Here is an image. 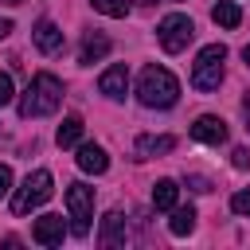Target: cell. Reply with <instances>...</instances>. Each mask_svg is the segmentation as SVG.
Wrapping results in <instances>:
<instances>
[{"label": "cell", "instance_id": "30bf717a", "mask_svg": "<svg viewBox=\"0 0 250 250\" xmlns=\"http://www.w3.org/2000/svg\"><path fill=\"white\" fill-rule=\"evenodd\" d=\"M98 86H102L105 98H125V90H129V66H125V62H113V66L102 74Z\"/></svg>", "mask_w": 250, "mask_h": 250}, {"label": "cell", "instance_id": "6da1fadb", "mask_svg": "<svg viewBox=\"0 0 250 250\" xmlns=\"http://www.w3.org/2000/svg\"><path fill=\"white\" fill-rule=\"evenodd\" d=\"M137 98H141V105H148V109H168V105H176V98H180V82H176V74L164 70V66H145V70H141V82H137Z\"/></svg>", "mask_w": 250, "mask_h": 250}, {"label": "cell", "instance_id": "ba28073f", "mask_svg": "<svg viewBox=\"0 0 250 250\" xmlns=\"http://www.w3.org/2000/svg\"><path fill=\"white\" fill-rule=\"evenodd\" d=\"M31 238H35L39 246H59V242L66 238V223H62V215H43V219H35Z\"/></svg>", "mask_w": 250, "mask_h": 250}, {"label": "cell", "instance_id": "e0dca14e", "mask_svg": "<svg viewBox=\"0 0 250 250\" xmlns=\"http://www.w3.org/2000/svg\"><path fill=\"white\" fill-rule=\"evenodd\" d=\"M55 141H59V148L78 145V141H82V117H78V113L62 117V125H59V133H55Z\"/></svg>", "mask_w": 250, "mask_h": 250}, {"label": "cell", "instance_id": "9a60e30c", "mask_svg": "<svg viewBox=\"0 0 250 250\" xmlns=\"http://www.w3.org/2000/svg\"><path fill=\"white\" fill-rule=\"evenodd\" d=\"M176 199H180L176 180H156V184H152V207H156V211H172Z\"/></svg>", "mask_w": 250, "mask_h": 250}, {"label": "cell", "instance_id": "d4e9b609", "mask_svg": "<svg viewBox=\"0 0 250 250\" xmlns=\"http://www.w3.org/2000/svg\"><path fill=\"white\" fill-rule=\"evenodd\" d=\"M242 117H246V129H250V90L242 94Z\"/></svg>", "mask_w": 250, "mask_h": 250}, {"label": "cell", "instance_id": "9c48e42d", "mask_svg": "<svg viewBox=\"0 0 250 250\" xmlns=\"http://www.w3.org/2000/svg\"><path fill=\"white\" fill-rule=\"evenodd\" d=\"M31 39H35V47H39L43 55L62 51V31H59V23H55V20H39V23L31 27Z\"/></svg>", "mask_w": 250, "mask_h": 250}, {"label": "cell", "instance_id": "5b68a950", "mask_svg": "<svg viewBox=\"0 0 250 250\" xmlns=\"http://www.w3.org/2000/svg\"><path fill=\"white\" fill-rule=\"evenodd\" d=\"M66 211H70V230L78 238H86L90 234V219H94V188L70 184L66 188Z\"/></svg>", "mask_w": 250, "mask_h": 250}, {"label": "cell", "instance_id": "2e32d148", "mask_svg": "<svg viewBox=\"0 0 250 250\" xmlns=\"http://www.w3.org/2000/svg\"><path fill=\"white\" fill-rule=\"evenodd\" d=\"M211 20H215L219 27H227V31H234V27L242 23V12H238V4H230V0H219V4L211 8Z\"/></svg>", "mask_w": 250, "mask_h": 250}, {"label": "cell", "instance_id": "5bb4252c", "mask_svg": "<svg viewBox=\"0 0 250 250\" xmlns=\"http://www.w3.org/2000/svg\"><path fill=\"white\" fill-rule=\"evenodd\" d=\"M98 242H102V246H121V242H125V215H121V211H109V215L102 219Z\"/></svg>", "mask_w": 250, "mask_h": 250}, {"label": "cell", "instance_id": "603a6c76", "mask_svg": "<svg viewBox=\"0 0 250 250\" xmlns=\"http://www.w3.org/2000/svg\"><path fill=\"white\" fill-rule=\"evenodd\" d=\"M234 168H250V148H234Z\"/></svg>", "mask_w": 250, "mask_h": 250}, {"label": "cell", "instance_id": "277c9868", "mask_svg": "<svg viewBox=\"0 0 250 250\" xmlns=\"http://www.w3.org/2000/svg\"><path fill=\"white\" fill-rule=\"evenodd\" d=\"M223 62H227V47H223V43H207V47L195 55L191 86H195V90H219V82H223Z\"/></svg>", "mask_w": 250, "mask_h": 250}, {"label": "cell", "instance_id": "7c38bea8", "mask_svg": "<svg viewBox=\"0 0 250 250\" xmlns=\"http://www.w3.org/2000/svg\"><path fill=\"white\" fill-rule=\"evenodd\" d=\"M109 35H102V31H86V39H82V51H78V62H98V59H105L109 55Z\"/></svg>", "mask_w": 250, "mask_h": 250}, {"label": "cell", "instance_id": "7a4b0ae2", "mask_svg": "<svg viewBox=\"0 0 250 250\" xmlns=\"http://www.w3.org/2000/svg\"><path fill=\"white\" fill-rule=\"evenodd\" d=\"M62 102V82L55 74H35L20 98V117H43V113H55Z\"/></svg>", "mask_w": 250, "mask_h": 250}, {"label": "cell", "instance_id": "83f0119b", "mask_svg": "<svg viewBox=\"0 0 250 250\" xmlns=\"http://www.w3.org/2000/svg\"><path fill=\"white\" fill-rule=\"evenodd\" d=\"M0 4H23V0H0Z\"/></svg>", "mask_w": 250, "mask_h": 250}, {"label": "cell", "instance_id": "52a82bcc", "mask_svg": "<svg viewBox=\"0 0 250 250\" xmlns=\"http://www.w3.org/2000/svg\"><path fill=\"white\" fill-rule=\"evenodd\" d=\"M191 137H195L199 145H223V141H227V121L215 117V113H203V117H195Z\"/></svg>", "mask_w": 250, "mask_h": 250}, {"label": "cell", "instance_id": "8fae6325", "mask_svg": "<svg viewBox=\"0 0 250 250\" xmlns=\"http://www.w3.org/2000/svg\"><path fill=\"white\" fill-rule=\"evenodd\" d=\"M78 168L82 172H90V176H102L105 168H109V156H105V148L102 145H78Z\"/></svg>", "mask_w": 250, "mask_h": 250}, {"label": "cell", "instance_id": "484cf974", "mask_svg": "<svg viewBox=\"0 0 250 250\" xmlns=\"http://www.w3.org/2000/svg\"><path fill=\"white\" fill-rule=\"evenodd\" d=\"M12 35V20H0V39H8Z\"/></svg>", "mask_w": 250, "mask_h": 250}, {"label": "cell", "instance_id": "d6986e66", "mask_svg": "<svg viewBox=\"0 0 250 250\" xmlns=\"http://www.w3.org/2000/svg\"><path fill=\"white\" fill-rule=\"evenodd\" d=\"M90 4H94V12L113 16V20H125L129 16V0H90Z\"/></svg>", "mask_w": 250, "mask_h": 250}, {"label": "cell", "instance_id": "cb8c5ba5", "mask_svg": "<svg viewBox=\"0 0 250 250\" xmlns=\"http://www.w3.org/2000/svg\"><path fill=\"white\" fill-rule=\"evenodd\" d=\"M188 184H191V188H195V191H211V184H207V180H203V176H188Z\"/></svg>", "mask_w": 250, "mask_h": 250}, {"label": "cell", "instance_id": "4fadbf2b", "mask_svg": "<svg viewBox=\"0 0 250 250\" xmlns=\"http://www.w3.org/2000/svg\"><path fill=\"white\" fill-rule=\"evenodd\" d=\"M176 148V137H168V133H145V137H137V156L141 160H148V156H164V152H172Z\"/></svg>", "mask_w": 250, "mask_h": 250}, {"label": "cell", "instance_id": "ac0fdd59", "mask_svg": "<svg viewBox=\"0 0 250 250\" xmlns=\"http://www.w3.org/2000/svg\"><path fill=\"white\" fill-rule=\"evenodd\" d=\"M168 230H172L176 238H184V234H191V230H195V207H172V219H168Z\"/></svg>", "mask_w": 250, "mask_h": 250}, {"label": "cell", "instance_id": "8992f818", "mask_svg": "<svg viewBox=\"0 0 250 250\" xmlns=\"http://www.w3.org/2000/svg\"><path fill=\"white\" fill-rule=\"evenodd\" d=\"M191 35H195V23H191L188 16H180V12L164 16L160 27H156V39H160V47H164L168 55H180V51L191 43Z\"/></svg>", "mask_w": 250, "mask_h": 250}, {"label": "cell", "instance_id": "4316f807", "mask_svg": "<svg viewBox=\"0 0 250 250\" xmlns=\"http://www.w3.org/2000/svg\"><path fill=\"white\" fill-rule=\"evenodd\" d=\"M242 59H246V66H250V43H246V47H242Z\"/></svg>", "mask_w": 250, "mask_h": 250}, {"label": "cell", "instance_id": "ffe728a7", "mask_svg": "<svg viewBox=\"0 0 250 250\" xmlns=\"http://www.w3.org/2000/svg\"><path fill=\"white\" fill-rule=\"evenodd\" d=\"M230 211H234V215H250V188L238 191V195L230 199Z\"/></svg>", "mask_w": 250, "mask_h": 250}, {"label": "cell", "instance_id": "44dd1931", "mask_svg": "<svg viewBox=\"0 0 250 250\" xmlns=\"http://www.w3.org/2000/svg\"><path fill=\"white\" fill-rule=\"evenodd\" d=\"M12 98H16V90H12V74L0 70V105H8Z\"/></svg>", "mask_w": 250, "mask_h": 250}, {"label": "cell", "instance_id": "7402d4cb", "mask_svg": "<svg viewBox=\"0 0 250 250\" xmlns=\"http://www.w3.org/2000/svg\"><path fill=\"white\" fill-rule=\"evenodd\" d=\"M8 191H12V168L0 164V195H8Z\"/></svg>", "mask_w": 250, "mask_h": 250}, {"label": "cell", "instance_id": "3957f363", "mask_svg": "<svg viewBox=\"0 0 250 250\" xmlns=\"http://www.w3.org/2000/svg\"><path fill=\"white\" fill-rule=\"evenodd\" d=\"M55 180H51V172L47 168H35V172H27V180L20 184V191L12 195V215H27V211H35V207H43L47 199H51V188Z\"/></svg>", "mask_w": 250, "mask_h": 250}]
</instances>
